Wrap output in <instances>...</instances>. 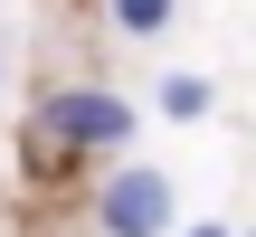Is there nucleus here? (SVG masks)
I'll return each mask as SVG.
<instances>
[{"label": "nucleus", "mask_w": 256, "mask_h": 237, "mask_svg": "<svg viewBox=\"0 0 256 237\" xmlns=\"http://www.w3.org/2000/svg\"><path fill=\"white\" fill-rule=\"evenodd\" d=\"M48 133L76 152H114V142H133V104L104 86H66V95H48Z\"/></svg>", "instance_id": "nucleus-1"}, {"label": "nucleus", "mask_w": 256, "mask_h": 237, "mask_svg": "<svg viewBox=\"0 0 256 237\" xmlns=\"http://www.w3.org/2000/svg\"><path fill=\"white\" fill-rule=\"evenodd\" d=\"M95 228L104 237H162L171 228V180L162 171H114L95 190Z\"/></svg>", "instance_id": "nucleus-2"}, {"label": "nucleus", "mask_w": 256, "mask_h": 237, "mask_svg": "<svg viewBox=\"0 0 256 237\" xmlns=\"http://www.w3.org/2000/svg\"><path fill=\"white\" fill-rule=\"evenodd\" d=\"M162 114H171V124H200V114H209V86H200V76H162Z\"/></svg>", "instance_id": "nucleus-3"}, {"label": "nucleus", "mask_w": 256, "mask_h": 237, "mask_svg": "<svg viewBox=\"0 0 256 237\" xmlns=\"http://www.w3.org/2000/svg\"><path fill=\"white\" fill-rule=\"evenodd\" d=\"M114 28L124 38H162L171 28V0H114Z\"/></svg>", "instance_id": "nucleus-4"}, {"label": "nucleus", "mask_w": 256, "mask_h": 237, "mask_svg": "<svg viewBox=\"0 0 256 237\" xmlns=\"http://www.w3.org/2000/svg\"><path fill=\"white\" fill-rule=\"evenodd\" d=\"M190 237H228V228H190Z\"/></svg>", "instance_id": "nucleus-5"}]
</instances>
